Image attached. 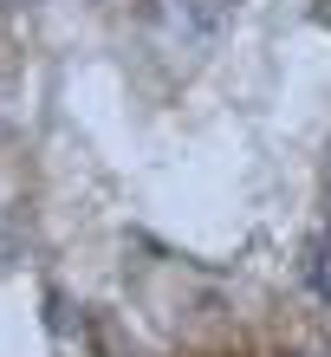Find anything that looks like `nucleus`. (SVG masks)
I'll use <instances>...</instances> for the list:
<instances>
[{
    "label": "nucleus",
    "mask_w": 331,
    "mask_h": 357,
    "mask_svg": "<svg viewBox=\"0 0 331 357\" xmlns=\"http://www.w3.org/2000/svg\"><path fill=\"white\" fill-rule=\"evenodd\" d=\"M318 20H325V26H331V0H318Z\"/></svg>",
    "instance_id": "7ed1b4c3"
},
{
    "label": "nucleus",
    "mask_w": 331,
    "mask_h": 357,
    "mask_svg": "<svg viewBox=\"0 0 331 357\" xmlns=\"http://www.w3.org/2000/svg\"><path fill=\"white\" fill-rule=\"evenodd\" d=\"M0 7H7V0H0Z\"/></svg>",
    "instance_id": "20e7f679"
},
{
    "label": "nucleus",
    "mask_w": 331,
    "mask_h": 357,
    "mask_svg": "<svg viewBox=\"0 0 331 357\" xmlns=\"http://www.w3.org/2000/svg\"><path fill=\"white\" fill-rule=\"evenodd\" d=\"M227 26V0H156V46L162 52H208Z\"/></svg>",
    "instance_id": "f257e3e1"
},
{
    "label": "nucleus",
    "mask_w": 331,
    "mask_h": 357,
    "mask_svg": "<svg viewBox=\"0 0 331 357\" xmlns=\"http://www.w3.org/2000/svg\"><path fill=\"white\" fill-rule=\"evenodd\" d=\"M305 286H312V292H318V299L331 305V234H325V241H312V247H305Z\"/></svg>",
    "instance_id": "f03ea898"
}]
</instances>
